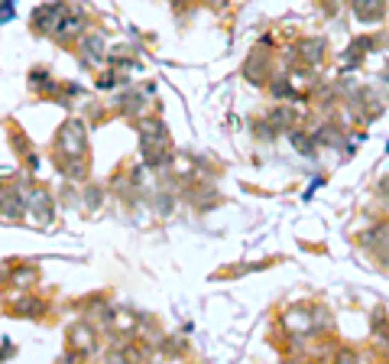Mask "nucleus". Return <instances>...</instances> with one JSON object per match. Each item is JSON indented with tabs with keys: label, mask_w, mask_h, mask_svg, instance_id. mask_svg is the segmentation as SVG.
<instances>
[{
	"label": "nucleus",
	"mask_w": 389,
	"mask_h": 364,
	"mask_svg": "<svg viewBox=\"0 0 389 364\" xmlns=\"http://www.w3.org/2000/svg\"><path fill=\"white\" fill-rule=\"evenodd\" d=\"M211 3H224V0H211Z\"/></svg>",
	"instance_id": "f03ea898"
},
{
	"label": "nucleus",
	"mask_w": 389,
	"mask_h": 364,
	"mask_svg": "<svg viewBox=\"0 0 389 364\" xmlns=\"http://www.w3.org/2000/svg\"><path fill=\"white\" fill-rule=\"evenodd\" d=\"M354 10L360 13V20H377L383 13V0H354Z\"/></svg>",
	"instance_id": "f257e3e1"
}]
</instances>
